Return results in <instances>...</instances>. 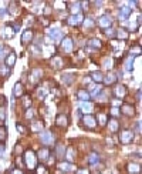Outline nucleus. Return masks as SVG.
<instances>
[{
    "instance_id": "nucleus-56",
    "label": "nucleus",
    "mask_w": 142,
    "mask_h": 174,
    "mask_svg": "<svg viewBox=\"0 0 142 174\" xmlns=\"http://www.w3.org/2000/svg\"><path fill=\"white\" fill-rule=\"evenodd\" d=\"M136 101H141V90L136 91Z\"/></svg>"
},
{
    "instance_id": "nucleus-46",
    "label": "nucleus",
    "mask_w": 142,
    "mask_h": 174,
    "mask_svg": "<svg viewBox=\"0 0 142 174\" xmlns=\"http://www.w3.org/2000/svg\"><path fill=\"white\" fill-rule=\"evenodd\" d=\"M0 120H2V121L6 120V109H4L3 106L0 107Z\"/></svg>"
},
{
    "instance_id": "nucleus-2",
    "label": "nucleus",
    "mask_w": 142,
    "mask_h": 174,
    "mask_svg": "<svg viewBox=\"0 0 142 174\" xmlns=\"http://www.w3.org/2000/svg\"><path fill=\"white\" fill-rule=\"evenodd\" d=\"M134 131L131 130H122L121 133H119V141H121L122 144H131L132 141H134Z\"/></svg>"
},
{
    "instance_id": "nucleus-27",
    "label": "nucleus",
    "mask_w": 142,
    "mask_h": 174,
    "mask_svg": "<svg viewBox=\"0 0 142 174\" xmlns=\"http://www.w3.org/2000/svg\"><path fill=\"white\" fill-rule=\"evenodd\" d=\"M81 110L84 111V113L90 114L92 110H94V104H92L91 101H82L81 103Z\"/></svg>"
},
{
    "instance_id": "nucleus-29",
    "label": "nucleus",
    "mask_w": 142,
    "mask_h": 174,
    "mask_svg": "<svg viewBox=\"0 0 142 174\" xmlns=\"http://www.w3.org/2000/svg\"><path fill=\"white\" fill-rule=\"evenodd\" d=\"M16 63V54L11 51L9 53V56H6V67H13Z\"/></svg>"
},
{
    "instance_id": "nucleus-43",
    "label": "nucleus",
    "mask_w": 142,
    "mask_h": 174,
    "mask_svg": "<svg viewBox=\"0 0 142 174\" xmlns=\"http://www.w3.org/2000/svg\"><path fill=\"white\" fill-rule=\"evenodd\" d=\"M139 54H141V47H139V46H135V49L132 47V49H131V56H132V57H135V56H139Z\"/></svg>"
},
{
    "instance_id": "nucleus-1",
    "label": "nucleus",
    "mask_w": 142,
    "mask_h": 174,
    "mask_svg": "<svg viewBox=\"0 0 142 174\" xmlns=\"http://www.w3.org/2000/svg\"><path fill=\"white\" fill-rule=\"evenodd\" d=\"M37 154L34 153L33 150H26L24 153V163H26V167L30 168V170H34L37 167Z\"/></svg>"
},
{
    "instance_id": "nucleus-53",
    "label": "nucleus",
    "mask_w": 142,
    "mask_h": 174,
    "mask_svg": "<svg viewBox=\"0 0 142 174\" xmlns=\"http://www.w3.org/2000/svg\"><path fill=\"white\" fill-rule=\"evenodd\" d=\"M112 116H119V109H117V107L112 109Z\"/></svg>"
},
{
    "instance_id": "nucleus-25",
    "label": "nucleus",
    "mask_w": 142,
    "mask_h": 174,
    "mask_svg": "<svg viewBox=\"0 0 142 174\" xmlns=\"http://www.w3.org/2000/svg\"><path fill=\"white\" fill-rule=\"evenodd\" d=\"M90 79L94 80L95 83H102V80H104V74H102L101 71H92V73L90 74Z\"/></svg>"
},
{
    "instance_id": "nucleus-54",
    "label": "nucleus",
    "mask_w": 142,
    "mask_h": 174,
    "mask_svg": "<svg viewBox=\"0 0 142 174\" xmlns=\"http://www.w3.org/2000/svg\"><path fill=\"white\" fill-rule=\"evenodd\" d=\"M10 174H23V173H21L20 168H14V170H11Z\"/></svg>"
},
{
    "instance_id": "nucleus-31",
    "label": "nucleus",
    "mask_w": 142,
    "mask_h": 174,
    "mask_svg": "<svg viewBox=\"0 0 142 174\" xmlns=\"http://www.w3.org/2000/svg\"><path fill=\"white\" fill-rule=\"evenodd\" d=\"M115 36L118 37L119 40H126V39H128V31L125 30V29H119L118 31H115Z\"/></svg>"
},
{
    "instance_id": "nucleus-37",
    "label": "nucleus",
    "mask_w": 142,
    "mask_h": 174,
    "mask_svg": "<svg viewBox=\"0 0 142 174\" xmlns=\"http://www.w3.org/2000/svg\"><path fill=\"white\" fill-rule=\"evenodd\" d=\"M7 10L10 12L11 14H17V13H19V9H17V3H16V2H11V3H9Z\"/></svg>"
},
{
    "instance_id": "nucleus-51",
    "label": "nucleus",
    "mask_w": 142,
    "mask_h": 174,
    "mask_svg": "<svg viewBox=\"0 0 142 174\" xmlns=\"http://www.w3.org/2000/svg\"><path fill=\"white\" fill-rule=\"evenodd\" d=\"M7 53V50L6 49H4L3 46H2V44H0V59H2V57H4V54Z\"/></svg>"
},
{
    "instance_id": "nucleus-52",
    "label": "nucleus",
    "mask_w": 142,
    "mask_h": 174,
    "mask_svg": "<svg viewBox=\"0 0 142 174\" xmlns=\"http://www.w3.org/2000/svg\"><path fill=\"white\" fill-rule=\"evenodd\" d=\"M135 130H136V133H141V121H136Z\"/></svg>"
},
{
    "instance_id": "nucleus-40",
    "label": "nucleus",
    "mask_w": 142,
    "mask_h": 174,
    "mask_svg": "<svg viewBox=\"0 0 142 174\" xmlns=\"http://www.w3.org/2000/svg\"><path fill=\"white\" fill-rule=\"evenodd\" d=\"M112 64H114V60H112L111 57H107L104 60V69H107V70H109L112 67Z\"/></svg>"
},
{
    "instance_id": "nucleus-3",
    "label": "nucleus",
    "mask_w": 142,
    "mask_h": 174,
    "mask_svg": "<svg viewBox=\"0 0 142 174\" xmlns=\"http://www.w3.org/2000/svg\"><path fill=\"white\" fill-rule=\"evenodd\" d=\"M111 24H112L111 14H102V16L98 19V26L101 27V29H109Z\"/></svg>"
},
{
    "instance_id": "nucleus-21",
    "label": "nucleus",
    "mask_w": 142,
    "mask_h": 174,
    "mask_svg": "<svg viewBox=\"0 0 142 174\" xmlns=\"http://www.w3.org/2000/svg\"><path fill=\"white\" fill-rule=\"evenodd\" d=\"M77 97L80 99L81 101H90L91 96H90V91H88V90H84V89H81V90L77 91Z\"/></svg>"
},
{
    "instance_id": "nucleus-16",
    "label": "nucleus",
    "mask_w": 142,
    "mask_h": 174,
    "mask_svg": "<svg viewBox=\"0 0 142 174\" xmlns=\"http://www.w3.org/2000/svg\"><path fill=\"white\" fill-rule=\"evenodd\" d=\"M37 158L38 160H43V161H47L48 158H50V150H48L47 147L40 148L37 153Z\"/></svg>"
},
{
    "instance_id": "nucleus-45",
    "label": "nucleus",
    "mask_w": 142,
    "mask_h": 174,
    "mask_svg": "<svg viewBox=\"0 0 142 174\" xmlns=\"http://www.w3.org/2000/svg\"><path fill=\"white\" fill-rule=\"evenodd\" d=\"M37 94H38V99H44L47 96V89H38Z\"/></svg>"
},
{
    "instance_id": "nucleus-6",
    "label": "nucleus",
    "mask_w": 142,
    "mask_h": 174,
    "mask_svg": "<svg viewBox=\"0 0 142 174\" xmlns=\"http://www.w3.org/2000/svg\"><path fill=\"white\" fill-rule=\"evenodd\" d=\"M61 49L67 54L73 51V40H71V37H65V39L61 40Z\"/></svg>"
},
{
    "instance_id": "nucleus-39",
    "label": "nucleus",
    "mask_w": 142,
    "mask_h": 174,
    "mask_svg": "<svg viewBox=\"0 0 142 174\" xmlns=\"http://www.w3.org/2000/svg\"><path fill=\"white\" fill-rule=\"evenodd\" d=\"M34 170H36V173L37 174H48V170H47L46 166H37Z\"/></svg>"
},
{
    "instance_id": "nucleus-49",
    "label": "nucleus",
    "mask_w": 142,
    "mask_h": 174,
    "mask_svg": "<svg viewBox=\"0 0 142 174\" xmlns=\"http://www.w3.org/2000/svg\"><path fill=\"white\" fill-rule=\"evenodd\" d=\"M0 73L6 77L7 74H10V70H9V67H2V69H0Z\"/></svg>"
},
{
    "instance_id": "nucleus-57",
    "label": "nucleus",
    "mask_w": 142,
    "mask_h": 174,
    "mask_svg": "<svg viewBox=\"0 0 142 174\" xmlns=\"http://www.w3.org/2000/svg\"><path fill=\"white\" fill-rule=\"evenodd\" d=\"M16 163H17V166H20V168L23 167V163H21V158H19L17 157V160H16Z\"/></svg>"
},
{
    "instance_id": "nucleus-33",
    "label": "nucleus",
    "mask_w": 142,
    "mask_h": 174,
    "mask_svg": "<svg viewBox=\"0 0 142 174\" xmlns=\"http://www.w3.org/2000/svg\"><path fill=\"white\" fill-rule=\"evenodd\" d=\"M55 153H57L58 158H63L65 156V146L64 144H57V148H55Z\"/></svg>"
},
{
    "instance_id": "nucleus-42",
    "label": "nucleus",
    "mask_w": 142,
    "mask_h": 174,
    "mask_svg": "<svg viewBox=\"0 0 142 174\" xmlns=\"http://www.w3.org/2000/svg\"><path fill=\"white\" fill-rule=\"evenodd\" d=\"M23 106L26 109H30V106H31V99H30V96H24L23 97Z\"/></svg>"
},
{
    "instance_id": "nucleus-34",
    "label": "nucleus",
    "mask_w": 142,
    "mask_h": 174,
    "mask_svg": "<svg viewBox=\"0 0 142 174\" xmlns=\"http://www.w3.org/2000/svg\"><path fill=\"white\" fill-rule=\"evenodd\" d=\"M100 160V156L97 153H91V154H88V157H87V161L88 164H97Z\"/></svg>"
},
{
    "instance_id": "nucleus-17",
    "label": "nucleus",
    "mask_w": 142,
    "mask_h": 174,
    "mask_svg": "<svg viewBox=\"0 0 142 174\" xmlns=\"http://www.w3.org/2000/svg\"><path fill=\"white\" fill-rule=\"evenodd\" d=\"M129 14H131V9H129L128 6L121 7V9H119V13H118L119 20H126L129 17Z\"/></svg>"
},
{
    "instance_id": "nucleus-48",
    "label": "nucleus",
    "mask_w": 142,
    "mask_h": 174,
    "mask_svg": "<svg viewBox=\"0 0 142 174\" xmlns=\"http://www.w3.org/2000/svg\"><path fill=\"white\" fill-rule=\"evenodd\" d=\"M105 34L108 37H115V30H112V29H105Z\"/></svg>"
},
{
    "instance_id": "nucleus-10",
    "label": "nucleus",
    "mask_w": 142,
    "mask_h": 174,
    "mask_svg": "<svg viewBox=\"0 0 142 174\" xmlns=\"http://www.w3.org/2000/svg\"><path fill=\"white\" fill-rule=\"evenodd\" d=\"M114 96L118 99H122L126 96V87L122 86V84H118V86L114 87Z\"/></svg>"
},
{
    "instance_id": "nucleus-26",
    "label": "nucleus",
    "mask_w": 142,
    "mask_h": 174,
    "mask_svg": "<svg viewBox=\"0 0 142 174\" xmlns=\"http://www.w3.org/2000/svg\"><path fill=\"white\" fill-rule=\"evenodd\" d=\"M70 12H71V16H75V14H80L81 13V3H71L70 4Z\"/></svg>"
},
{
    "instance_id": "nucleus-36",
    "label": "nucleus",
    "mask_w": 142,
    "mask_h": 174,
    "mask_svg": "<svg viewBox=\"0 0 142 174\" xmlns=\"http://www.w3.org/2000/svg\"><path fill=\"white\" fill-rule=\"evenodd\" d=\"M88 46L94 47V49H100V47L102 46V43H101V40H98V39H91V40H88Z\"/></svg>"
},
{
    "instance_id": "nucleus-38",
    "label": "nucleus",
    "mask_w": 142,
    "mask_h": 174,
    "mask_svg": "<svg viewBox=\"0 0 142 174\" xmlns=\"http://www.w3.org/2000/svg\"><path fill=\"white\" fill-rule=\"evenodd\" d=\"M82 23H84V26L87 27V29H92V27H94V20H92L91 17L84 19V22H82Z\"/></svg>"
},
{
    "instance_id": "nucleus-55",
    "label": "nucleus",
    "mask_w": 142,
    "mask_h": 174,
    "mask_svg": "<svg viewBox=\"0 0 142 174\" xmlns=\"http://www.w3.org/2000/svg\"><path fill=\"white\" fill-rule=\"evenodd\" d=\"M19 151H20V153H21V146H20V144H17V146H16V150H14V153H19Z\"/></svg>"
},
{
    "instance_id": "nucleus-19",
    "label": "nucleus",
    "mask_w": 142,
    "mask_h": 174,
    "mask_svg": "<svg viewBox=\"0 0 142 174\" xmlns=\"http://www.w3.org/2000/svg\"><path fill=\"white\" fill-rule=\"evenodd\" d=\"M107 124H108V128L111 133H117V131L119 130V123L117 118H111V120L107 121Z\"/></svg>"
},
{
    "instance_id": "nucleus-13",
    "label": "nucleus",
    "mask_w": 142,
    "mask_h": 174,
    "mask_svg": "<svg viewBox=\"0 0 142 174\" xmlns=\"http://www.w3.org/2000/svg\"><path fill=\"white\" fill-rule=\"evenodd\" d=\"M121 113L125 114V116H128V117H132V116L135 114V107L131 106V104H124V106L121 107Z\"/></svg>"
},
{
    "instance_id": "nucleus-5",
    "label": "nucleus",
    "mask_w": 142,
    "mask_h": 174,
    "mask_svg": "<svg viewBox=\"0 0 142 174\" xmlns=\"http://www.w3.org/2000/svg\"><path fill=\"white\" fill-rule=\"evenodd\" d=\"M41 77H43V70L41 69H33L30 73V83L31 84H37L38 80H40Z\"/></svg>"
},
{
    "instance_id": "nucleus-24",
    "label": "nucleus",
    "mask_w": 142,
    "mask_h": 174,
    "mask_svg": "<svg viewBox=\"0 0 142 174\" xmlns=\"http://www.w3.org/2000/svg\"><path fill=\"white\" fill-rule=\"evenodd\" d=\"M126 170H128L129 174H139V171H141V167H139L138 163H129L128 167H126Z\"/></svg>"
},
{
    "instance_id": "nucleus-18",
    "label": "nucleus",
    "mask_w": 142,
    "mask_h": 174,
    "mask_svg": "<svg viewBox=\"0 0 142 174\" xmlns=\"http://www.w3.org/2000/svg\"><path fill=\"white\" fill-rule=\"evenodd\" d=\"M30 128H31V131H33V133H41V131H43V128H44V123H43V121H40V120L33 121V123H31V126H30Z\"/></svg>"
},
{
    "instance_id": "nucleus-9",
    "label": "nucleus",
    "mask_w": 142,
    "mask_h": 174,
    "mask_svg": "<svg viewBox=\"0 0 142 174\" xmlns=\"http://www.w3.org/2000/svg\"><path fill=\"white\" fill-rule=\"evenodd\" d=\"M67 22H68V24H71V26H78V24H81L82 22H84V16H82L81 13L75 14V16H70Z\"/></svg>"
},
{
    "instance_id": "nucleus-32",
    "label": "nucleus",
    "mask_w": 142,
    "mask_h": 174,
    "mask_svg": "<svg viewBox=\"0 0 142 174\" xmlns=\"http://www.w3.org/2000/svg\"><path fill=\"white\" fill-rule=\"evenodd\" d=\"M95 120H97V123H100V126H105L107 121H108V117H107L105 113H98V116H97Z\"/></svg>"
},
{
    "instance_id": "nucleus-12",
    "label": "nucleus",
    "mask_w": 142,
    "mask_h": 174,
    "mask_svg": "<svg viewBox=\"0 0 142 174\" xmlns=\"http://www.w3.org/2000/svg\"><path fill=\"white\" fill-rule=\"evenodd\" d=\"M31 40H33V30H30V29L24 30L23 34H21V43L26 46V44H29Z\"/></svg>"
},
{
    "instance_id": "nucleus-20",
    "label": "nucleus",
    "mask_w": 142,
    "mask_h": 174,
    "mask_svg": "<svg viewBox=\"0 0 142 174\" xmlns=\"http://www.w3.org/2000/svg\"><path fill=\"white\" fill-rule=\"evenodd\" d=\"M50 37H51V40L60 41V40H63V31L60 29H53L50 31Z\"/></svg>"
},
{
    "instance_id": "nucleus-47",
    "label": "nucleus",
    "mask_w": 142,
    "mask_h": 174,
    "mask_svg": "<svg viewBox=\"0 0 142 174\" xmlns=\"http://www.w3.org/2000/svg\"><path fill=\"white\" fill-rule=\"evenodd\" d=\"M16 128H17V131H20V133H27V130H26V128H24V126L23 124H20V123H17L16 124Z\"/></svg>"
},
{
    "instance_id": "nucleus-44",
    "label": "nucleus",
    "mask_w": 142,
    "mask_h": 174,
    "mask_svg": "<svg viewBox=\"0 0 142 174\" xmlns=\"http://www.w3.org/2000/svg\"><path fill=\"white\" fill-rule=\"evenodd\" d=\"M34 117V110L33 109H27V110H26V118H27V120H31V118Z\"/></svg>"
},
{
    "instance_id": "nucleus-15",
    "label": "nucleus",
    "mask_w": 142,
    "mask_h": 174,
    "mask_svg": "<svg viewBox=\"0 0 142 174\" xmlns=\"http://www.w3.org/2000/svg\"><path fill=\"white\" fill-rule=\"evenodd\" d=\"M75 154H77V151H75L74 147H68L67 151H65V156H64V157H65V160H67L68 163H73V161L75 160V157H77Z\"/></svg>"
},
{
    "instance_id": "nucleus-35",
    "label": "nucleus",
    "mask_w": 142,
    "mask_h": 174,
    "mask_svg": "<svg viewBox=\"0 0 142 174\" xmlns=\"http://www.w3.org/2000/svg\"><path fill=\"white\" fill-rule=\"evenodd\" d=\"M134 61H135V57H132V56H129L128 59H126V61H125V70L131 71L132 69H134Z\"/></svg>"
},
{
    "instance_id": "nucleus-23",
    "label": "nucleus",
    "mask_w": 142,
    "mask_h": 174,
    "mask_svg": "<svg viewBox=\"0 0 142 174\" xmlns=\"http://www.w3.org/2000/svg\"><path fill=\"white\" fill-rule=\"evenodd\" d=\"M58 168L61 171H64V173H68V171H71L74 168V166L71 163H68V161H61V163H58Z\"/></svg>"
},
{
    "instance_id": "nucleus-28",
    "label": "nucleus",
    "mask_w": 142,
    "mask_h": 174,
    "mask_svg": "<svg viewBox=\"0 0 142 174\" xmlns=\"http://www.w3.org/2000/svg\"><path fill=\"white\" fill-rule=\"evenodd\" d=\"M102 81H104L107 86H109V84H115V83H117V76H115L114 73H108L107 76L104 77V80H102Z\"/></svg>"
},
{
    "instance_id": "nucleus-50",
    "label": "nucleus",
    "mask_w": 142,
    "mask_h": 174,
    "mask_svg": "<svg viewBox=\"0 0 142 174\" xmlns=\"http://www.w3.org/2000/svg\"><path fill=\"white\" fill-rule=\"evenodd\" d=\"M75 174H91V173H90L88 168H80V170H77V173Z\"/></svg>"
},
{
    "instance_id": "nucleus-11",
    "label": "nucleus",
    "mask_w": 142,
    "mask_h": 174,
    "mask_svg": "<svg viewBox=\"0 0 142 174\" xmlns=\"http://www.w3.org/2000/svg\"><path fill=\"white\" fill-rule=\"evenodd\" d=\"M50 63H51V67L55 69V70H60V69H63V66H64V60H63L60 56H54L51 59Z\"/></svg>"
},
{
    "instance_id": "nucleus-4",
    "label": "nucleus",
    "mask_w": 142,
    "mask_h": 174,
    "mask_svg": "<svg viewBox=\"0 0 142 174\" xmlns=\"http://www.w3.org/2000/svg\"><path fill=\"white\" fill-rule=\"evenodd\" d=\"M82 123H84V126L87 128H90V130H94V128L97 127V120H95V117L91 116V114H85L84 117H82Z\"/></svg>"
},
{
    "instance_id": "nucleus-14",
    "label": "nucleus",
    "mask_w": 142,
    "mask_h": 174,
    "mask_svg": "<svg viewBox=\"0 0 142 174\" xmlns=\"http://www.w3.org/2000/svg\"><path fill=\"white\" fill-rule=\"evenodd\" d=\"M55 124L58 127H67L68 126V117L65 114H58L57 118H55Z\"/></svg>"
},
{
    "instance_id": "nucleus-58",
    "label": "nucleus",
    "mask_w": 142,
    "mask_h": 174,
    "mask_svg": "<svg viewBox=\"0 0 142 174\" xmlns=\"http://www.w3.org/2000/svg\"><path fill=\"white\" fill-rule=\"evenodd\" d=\"M4 13H6V10H4V9H0V17H3Z\"/></svg>"
},
{
    "instance_id": "nucleus-7",
    "label": "nucleus",
    "mask_w": 142,
    "mask_h": 174,
    "mask_svg": "<svg viewBox=\"0 0 142 174\" xmlns=\"http://www.w3.org/2000/svg\"><path fill=\"white\" fill-rule=\"evenodd\" d=\"M41 143L47 144V146L54 143V136H53V133L51 131H41Z\"/></svg>"
},
{
    "instance_id": "nucleus-41",
    "label": "nucleus",
    "mask_w": 142,
    "mask_h": 174,
    "mask_svg": "<svg viewBox=\"0 0 142 174\" xmlns=\"http://www.w3.org/2000/svg\"><path fill=\"white\" fill-rule=\"evenodd\" d=\"M6 137H7V131H6V127H0V141L3 143L4 140H6Z\"/></svg>"
},
{
    "instance_id": "nucleus-8",
    "label": "nucleus",
    "mask_w": 142,
    "mask_h": 174,
    "mask_svg": "<svg viewBox=\"0 0 142 174\" xmlns=\"http://www.w3.org/2000/svg\"><path fill=\"white\" fill-rule=\"evenodd\" d=\"M0 36L3 37V39H11L14 36V30L11 29V26H3L0 29Z\"/></svg>"
},
{
    "instance_id": "nucleus-22",
    "label": "nucleus",
    "mask_w": 142,
    "mask_h": 174,
    "mask_svg": "<svg viewBox=\"0 0 142 174\" xmlns=\"http://www.w3.org/2000/svg\"><path fill=\"white\" fill-rule=\"evenodd\" d=\"M13 94L14 97H21L24 94V87L21 83H16L14 84V90H13Z\"/></svg>"
},
{
    "instance_id": "nucleus-30",
    "label": "nucleus",
    "mask_w": 142,
    "mask_h": 174,
    "mask_svg": "<svg viewBox=\"0 0 142 174\" xmlns=\"http://www.w3.org/2000/svg\"><path fill=\"white\" fill-rule=\"evenodd\" d=\"M75 80V76L74 74H71V73H67L63 76V83L67 84V86H70V84H73V81Z\"/></svg>"
}]
</instances>
